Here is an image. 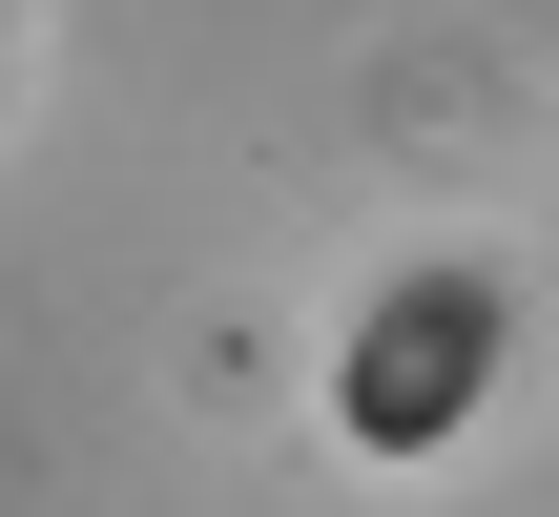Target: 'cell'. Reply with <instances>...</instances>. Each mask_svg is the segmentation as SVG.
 I'll return each mask as SVG.
<instances>
[{"mask_svg":"<svg viewBox=\"0 0 559 517\" xmlns=\"http://www.w3.org/2000/svg\"><path fill=\"white\" fill-rule=\"evenodd\" d=\"M477 373H498V290H477V269H415V290L353 332V394H332V414H353L373 456H436V435L477 414Z\"/></svg>","mask_w":559,"mask_h":517,"instance_id":"cell-1","label":"cell"}]
</instances>
